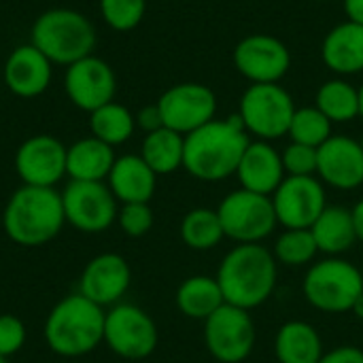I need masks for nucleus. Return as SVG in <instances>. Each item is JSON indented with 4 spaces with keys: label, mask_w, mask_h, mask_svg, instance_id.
<instances>
[{
    "label": "nucleus",
    "mask_w": 363,
    "mask_h": 363,
    "mask_svg": "<svg viewBox=\"0 0 363 363\" xmlns=\"http://www.w3.org/2000/svg\"><path fill=\"white\" fill-rule=\"evenodd\" d=\"M251 138L238 115L213 119L185 136L183 168L198 181L219 183L236 174Z\"/></svg>",
    "instance_id": "obj_1"
},
{
    "label": "nucleus",
    "mask_w": 363,
    "mask_h": 363,
    "mask_svg": "<svg viewBox=\"0 0 363 363\" xmlns=\"http://www.w3.org/2000/svg\"><path fill=\"white\" fill-rule=\"evenodd\" d=\"M279 264L262 245H236L219 264L217 283L225 304L253 311L270 300L277 289Z\"/></svg>",
    "instance_id": "obj_2"
},
{
    "label": "nucleus",
    "mask_w": 363,
    "mask_h": 363,
    "mask_svg": "<svg viewBox=\"0 0 363 363\" xmlns=\"http://www.w3.org/2000/svg\"><path fill=\"white\" fill-rule=\"evenodd\" d=\"M66 225L62 194L55 187L21 185L11 194L2 211V228L19 247H43Z\"/></svg>",
    "instance_id": "obj_3"
},
{
    "label": "nucleus",
    "mask_w": 363,
    "mask_h": 363,
    "mask_svg": "<svg viewBox=\"0 0 363 363\" xmlns=\"http://www.w3.org/2000/svg\"><path fill=\"white\" fill-rule=\"evenodd\" d=\"M106 311L85 296L70 294L62 298L47 315L43 336L51 353L77 359L94 353L104 342Z\"/></svg>",
    "instance_id": "obj_4"
},
{
    "label": "nucleus",
    "mask_w": 363,
    "mask_h": 363,
    "mask_svg": "<svg viewBox=\"0 0 363 363\" xmlns=\"http://www.w3.org/2000/svg\"><path fill=\"white\" fill-rule=\"evenodd\" d=\"M30 43L47 55L51 64L70 66L94 53L96 28L74 9H49L32 23Z\"/></svg>",
    "instance_id": "obj_5"
},
{
    "label": "nucleus",
    "mask_w": 363,
    "mask_h": 363,
    "mask_svg": "<svg viewBox=\"0 0 363 363\" xmlns=\"http://www.w3.org/2000/svg\"><path fill=\"white\" fill-rule=\"evenodd\" d=\"M362 291V270L342 257H325L313 264L302 283L306 302L332 315L351 313Z\"/></svg>",
    "instance_id": "obj_6"
},
{
    "label": "nucleus",
    "mask_w": 363,
    "mask_h": 363,
    "mask_svg": "<svg viewBox=\"0 0 363 363\" xmlns=\"http://www.w3.org/2000/svg\"><path fill=\"white\" fill-rule=\"evenodd\" d=\"M296 102L291 94L279 83H251L240 96L238 117L247 134L257 140H277L287 136Z\"/></svg>",
    "instance_id": "obj_7"
},
{
    "label": "nucleus",
    "mask_w": 363,
    "mask_h": 363,
    "mask_svg": "<svg viewBox=\"0 0 363 363\" xmlns=\"http://www.w3.org/2000/svg\"><path fill=\"white\" fill-rule=\"evenodd\" d=\"M217 213L225 236L238 245H262L279 225L272 198L242 187L228 194Z\"/></svg>",
    "instance_id": "obj_8"
},
{
    "label": "nucleus",
    "mask_w": 363,
    "mask_h": 363,
    "mask_svg": "<svg viewBox=\"0 0 363 363\" xmlns=\"http://www.w3.org/2000/svg\"><path fill=\"white\" fill-rule=\"evenodd\" d=\"M160 334L149 313L136 304L119 302L104 315V342L121 359L138 362L153 355Z\"/></svg>",
    "instance_id": "obj_9"
},
{
    "label": "nucleus",
    "mask_w": 363,
    "mask_h": 363,
    "mask_svg": "<svg viewBox=\"0 0 363 363\" xmlns=\"http://www.w3.org/2000/svg\"><path fill=\"white\" fill-rule=\"evenodd\" d=\"M62 194L64 217L83 234H100L117 223L119 202L106 181H68Z\"/></svg>",
    "instance_id": "obj_10"
},
{
    "label": "nucleus",
    "mask_w": 363,
    "mask_h": 363,
    "mask_svg": "<svg viewBox=\"0 0 363 363\" xmlns=\"http://www.w3.org/2000/svg\"><path fill=\"white\" fill-rule=\"evenodd\" d=\"M255 323L249 311L223 304L204 321L206 351L221 363H242L255 347Z\"/></svg>",
    "instance_id": "obj_11"
},
{
    "label": "nucleus",
    "mask_w": 363,
    "mask_h": 363,
    "mask_svg": "<svg viewBox=\"0 0 363 363\" xmlns=\"http://www.w3.org/2000/svg\"><path fill=\"white\" fill-rule=\"evenodd\" d=\"M164 128H170L183 136L206 125L217 115V96L204 83H177L168 87L155 102Z\"/></svg>",
    "instance_id": "obj_12"
},
{
    "label": "nucleus",
    "mask_w": 363,
    "mask_h": 363,
    "mask_svg": "<svg viewBox=\"0 0 363 363\" xmlns=\"http://www.w3.org/2000/svg\"><path fill=\"white\" fill-rule=\"evenodd\" d=\"M270 198L285 230H311L328 206L325 187L317 177H285Z\"/></svg>",
    "instance_id": "obj_13"
},
{
    "label": "nucleus",
    "mask_w": 363,
    "mask_h": 363,
    "mask_svg": "<svg viewBox=\"0 0 363 363\" xmlns=\"http://www.w3.org/2000/svg\"><path fill=\"white\" fill-rule=\"evenodd\" d=\"M64 91L77 108L91 113L115 100L117 74L106 60L91 53L66 66Z\"/></svg>",
    "instance_id": "obj_14"
},
{
    "label": "nucleus",
    "mask_w": 363,
    "mask_h": 363,
    "mask_svg": "<svg viewBox=\"0 0 363 363\" xmlns=\"http://www.w3.org/2000/svg\"><path fill=\"white\" fill-rule=\"evenodd\" d=\"M66 145L51 134H34L15 151V172L23 185L55 187L66 177Z\"/></svg>",
    "instance_id": "obj_15"
},
{
    "label": "nucleus",
    "mask_w": 363,
    "mask_h": 363,
    "mask_svg": "<svg viewBox=\"0 0 363 363\" xmlns=\"http://www.w3.org/2000/svg\"><path fill=\"white\" fill-rule=\"evenodd\" d=\"M234 66L251 83H279L291 66V53L272 34H249L234 49Z\"/></svg>",
    "instance_id": "obj_16"
},
{
    "label": "nucleus",
    "mask_w": 363,
    "mask_h": 363,
    "mask_svg": "<svg viewBox=\"0 0 363 363\" xmlns=\"http://www.w3.org/2000/svg\"><path fill=\"white\" fill-rule=\"evenodd\" d=\"M132 285V268L119 253H100L91 257L79 279V294L102 308L123 300Z\"/></svg>",
    "instance_id": "obj_17"
},
{
    "label": "nucleus",
    "mask_w": 363,
    "mask_h": 363,
    "mask_svg": "<svg viewBox=\"0 0 363 363\" xmlns=\"http://www.w3.org/2000/svg\"><path fill=\"white\" fill-rule=\"evenodd\" d=\"M317 177L323 185H330L340 191H353L362 187V143L345 134H332L317 149Z\"/></svg>",
    "instance_id": "obj_18"
},
{
    "label": "nucleus",
    "mask_w": 363,
    "mask_h": 363,
    "mask_svg": "<svg viewBox=\"0 0 363 363\" xmlns=\"http://www.w3.org/2000/svg\"><path fill=\"white\" fill-rule=\"evenodd\" d=\"M53 77V64L32 43L15 47L2 68L6 89L19 98H36L47 91Z\"/></svg>",
    "instance_id": "obj_19"
},
{
    "label": "nucleus",
    "mask_w": 363,
    "mask_h": 363,
    "mask_svg": "<svg viewBox=\"0 0 363 363\" xmlns=\"http://www.w3.org/2000/svg\"><path fill=\"white\" fill-rule=\"evenodd\" d=\"M285 177L281 153L266 140H251L236 168L240 187L262 196H272Z\"/></svg>",
    "instance_id": "obj_20"
},
{
    "label": "nucleus",
    "mask_w": 363,
    "mask_h": 363,
    "mask_svg": "<svg viewBox=\"0 0 363 363\" xmlns=\"http://www.w3.org/2000/svg\"><path fill=\"white\" fill-rule=\"evenodd\" d=\"M106 185L119 204L151 202L157 187V174L147 166L140 155L125 153L115 160L106 177Z\"/></svg>",
    "instance_id": "obj_21"
},
{
    "label": "nucleus",
    "mask_w": 363,
    "mask_h": 363,
    "mask_svg": "<svg viewBox=\"0 0 363 363\" xmlns=\"http://www.w3.org/2000/svg\"><path fill=\"white\" fill-rule=\"evenodd\" d=\"M321 60L338 77L363 72V26L347 19L332 28L323 38Z\"/></svg>",
    "instance_id": "obj_22"
},
{
    "label": "nucleus",
    "mask_w": 363,
    "mask_h": 363,
    "mask_svg": "<svg viewBox=\"0 0 363 363\" xmlns=\"http://www.w3.org/2000/svg\"><path fill=\"white\" fill-rule=\"evenodd\" d=\"M117 155L96 136L74 140L66 149V177L70 181H106Z\"/></svg>",
    "instance_id": "obj_23"
},
{
    "label": "nucleus",
    "mask_w": 363,
    "mask_h": 363,
    "mask_svg": "<svg viewBox=\"0 0 363 363\" xmlns=\"http://www.w3.org/2000/svg\"><path fill=\"white\" fill-rule=\"evenodd\" d=\"M274 355L279 363H319L325 351L315 325L308 321H287L277 332Z\"/></svg>",
    "instance_id": "obj_24"
},
{
    "label": "nucleus",
    "mask_w": 363,
    "mask_h": 363,
    "mask_svg": "<svg viewBox=\"0 0 363 363\" xmlns=\"http://www.w3.org/2000/svg\"><path fill=\"white\" fill-rule=\"evenodd\" d=\"M311 232L319 253H325L328 257H340L357 242L351 208L340 204H328L319 219L313 223Z\"/></svg>",
    "instance_id": "obj_25"
},
{
    "label": "nucleus",
    "mask_w": 363,
    "mask_h": 363,
    "mask_svg": "<svg viewBox=\"0 0 363 363\" xmlns=\"http://www.w3.org/2000/svg\"><path fill=\"white\" fill-rule=\"evenodd\" d=\"M174 302L177 308L187 319H196V321H206L213 313H217L225 304L217 279L206 274H196L185 279L177 289Z\"/></svg>",
    "instance_id": "obj_26"
},
{
    "label": "nucleus",
    "mask_w": 363,
    "mask_h": 363,
    "mask_svg": "<svg viewBox=\"0 0 363 363\" xmlns=\"http://www.w3.org/2000/svg\"><path fill=\"white\" fill-rule=\"evenodd\" d=\"M183 153L185 136L170 128H160L155 132L145 134L138 155L157 177H164L183 168Z\"/></svg>",
    "instance_id": "obj_27"
},
{
    "label": "nucleus",
    "mask_w": 363,
    "mask_h": 363,
    "mask_svg": "<svg viewBox=\"0 0 363 363\" xmlns=\"http://www.w3.org/2000/svg\"><path fill=\"white\" fill-rule=\"evenodd\" d=\"M136 130V119L134 113L119 104V102H108L96 111L89 113V132L98 140L111 145L113 149L128 143L134 136Z\"/></svg>",
    "instance_id": "obj_28"
},
{
    "label": "nucleus",
    "mask_w": 363,
    "mask_h": 363,
    "mask_svg": "<svg viewBox=\"0 0 363 363\" xmlns=\"http://www.w3.org/2000/svg\"><path fill=\"white\" fill-rule=\"evenodd\" d=\"M315 100V106L332 123H349L359 117V89L342 77L325 81Z\"/></svg>",
    "instance_id": "obj_29"
},
{
    "label": "nucleus",
    "mask_w": 363,
    "mask_h": 363,
    "mask_svg": "<svg viewBox=\"0 0 363 363\" xmlns=\"http://www.w3.org/2000/svg\"><path fill=\"white\" fill-rule=\"evenodd\" d=\"M225 238L219 213L213 208H191L181 221V240L194 251H211Z\"/></svg>",
    "instance_id": "obj_30"
},
{
    "label": "nucleus",
    "mask_w": 363,
    "mask_h": 363,
    "mask_svg": "<svg viewBox=\"0 0 363 363\" xmlns=\"http://www.w3.org/2000/svg\"><path fill=\"white\" fill-rule=\"evenodd\" d=\"M319 249L313 238L311 230H285L272 249V255L277 264L289 266V268H300L308 266L317 257Z\"/></svg>",
    "instance_id": "obj_31"
},
{
    "label": "nucleus",
    "mask_w": 363,
    "mask_h": 363,
    "mask_svg": "<svg viewBox=\"0 0 363 363\" xmlns=\"http://www.w3.org/2000/svg\"><path fill=\"white\" fill-rule=\"evenodd\" d=\"M287 136L291 143L319 149L332 136V121L317 106H302L296 108Z\"/></svg>",
    "instance_id": "obj_32"
},
{
    "label": "nucleus",
    "mask_w": 363,
    "mask_h": 363,
    "mask_svg": "<svg viewBox=\"0 0 363 363\" xmlns=\"http://www.w3.org/2000/svg\"><path fill=\"white\" fill-rule=\"evenodd\" d=\"M147 11V0H100V15L115 32L134 30Z\"/></svg>",
    "instance_id": "obj_33"
},
{
    "label": "nucleus",
    "mask_w": 363,
    "mask_h": 363,
    "mask_svg": "<svg viewBox=\"0 0 363 363\" xmlns=\"http://www.w3.org/2000/svg\"><path fill=\"white\" fill-rule=\"evenodd\" d=\"M153 211L149 202H134V204H121L117 213V225L121 232L130 238H140L151 232L153 228Z\"/></svg>",
    "instance_id": "obj_34"
},
{
    "label": "nucleus",
    "mask_w": 363,
    "mask_h": 363,
    "mask_svg": "<svg viewBox=\"0 0 363 363\" xmlns=\"http://www.w3.org/2000/svg\"><path fill=\"white\" fill-rule=\"evenodd\" d=\"M283 168L287 177H315L317 174V149L300 143H289L283 151Z\"/></svg>",
    "instance_id": "obj_35"
},
{
    "label": "nucleus",
    "mask_w": 363,
    "mask_h": 363,
    "mask_svg": "<svg viewBox=\"0 0 363 363\" xmlns=\"http://www.w3.org/2000/svg\"><path fill=\"white\" fill-rule=\"evenodd\" d=\"M26 338H28V332L19 317L9 315V313L0 315V355L2 357L9 359L17 355L23 349Z\"/></svg>",
    "instance_id": "obj_36"
},
{
    "label": "nucleus",
    "mask_w": 363,
    "mask_h": 363,
    "mask_svg": "<svg viewBox=\"0 0 363 363\" xmlns=\"http://www.w3.org/2000/svg\"><path fill=\"white\" fill-rule=\"evenodd\" d=\"M136 128H140L145 134L149 132H155L160 128H164V121H162V113L157 108V104H149V106H143L136 115Z\"/></svg>",
    "instance_id": "obj_37"
},
{
    "label": "nucleus",
    "mask_w": 363,
    "mask_h": 363,
    "mask_svg": "<svg viewBox=\"0 0 363 363\" xmlns=\"http://www.w3.org/2000/svg\"><path fill=\"white\" fill-rule=\"evenodd\" d=\"M319 363H363V351L353 345L336 347L330 353H325Z\"/></svg>",
    "instance_id": "obj_38"
},
{
    "label": "nucleus",
    "mask_w": 363,
    "mask_h": 363,
    "mask_svg": "<svg viewBox=\"0 0 363 363\" xmlns=\"http://www.w3.org/2000/svg\"><path fill=\"white\" fill-rule=\"evenodd\" d=\"M345 13L349 21L363 26V0H345Z\"/></svg>",
    "instance_id": "obj_39"
},
{
    "label": "nucleus",
    "mask_w": 363,
    "mask_h": 363,
    "mask_svg": "<svg viewBox=\"0 0 363 363\" xmlns=\"http://www.w3.org/2000/svg\"><path fill=\"white\" fill-rule=\"evenodd\" d=\"M351 215H353V225H355L357 240L363 242V198L351 208Z\"/></svg>",
    "instance_id": "obj_40"
},
{
    "label": "nucleus",
    "mask_w": 363,
    "mask_h": 363,
    "mask_svg": "<svg viewBox=\"0 0 363 363\" xmlns=\"http://www.w3.org/2000/svg\"><path fill=\"white\" fill-rule=\"evenodd\" d=\"M351 313H353V315H355L357 319H362V321H363V291L359 294V298L355 300V304H353Z\"/></svg>",
    "instance_id": "obj_41"
},
{
    "label": "nucleus",
    "mask_w": 363,
    "mask_h": 363,
    "mask_svg": "<svg viewBox=\"0 0 363 363\" xmlns=\"http://www.w3.org/2000/svg\"><path fill=\"white\" fill-rule=\"evenodd\" d=\"M359 117H363V83L359 87Z\"/></svg>",
    "instance_id": "obj_42"
},
{
    "label": "nucleus",
    "mask_w": 363,
    "mask_h": 363,
    "mask_svg": "<svg viewBox=\"0 0 363 363\" xmlns=\"http://www.w3.org/2000/svg\"><path fill=\"white\" fill-rule=\"evenodd\" d=\"M0 363H6V357H2V355H0Z\"/></svg>",
    "instance_id": "obj_43"
},
{
    "label": "nucleus",
    "mask_w": 363,
    "mask_h": 363,
    "mask_svg": "<svg viewBox=\"0 0 363 363\" xmlns=\"http://www.w3.org/2000/svg\"><path fill=\"white\" fill-rule=\"evenodd\" d=\"M359 143H362V149H363V136H362V140H359Z\"/></svg>",
    "instance_id": "obj_44"
},
{
    "label": "nucleus",
    "mask_w": 363,
    "mask_h": 363,
    "mask_svg": "<svg viewBox=\"0 0 363 363\" xmlns=\"http://www.w3.org/2000/svg\"><path fill=\"white\" fill-rule=\"evenodd\" d=\"M317 2H328V0H317Z\"/></svg>",
    "instance_id": "obj_45"
},
{
    "label": "nucleus",
    "mask_w": 363,
    "mask_h": 363,
    "mask_svg": "<svg viewBox=\"0 0 363 363\" xmlns=\"http://www.w3.org/2000/svg\"><path fill=\"white\" fill-rule=\"evenodd\" d=\"M362 283H363V270H362Z\"/></svg>",
    "instance_id": "obj_46"
}]
</instances>
